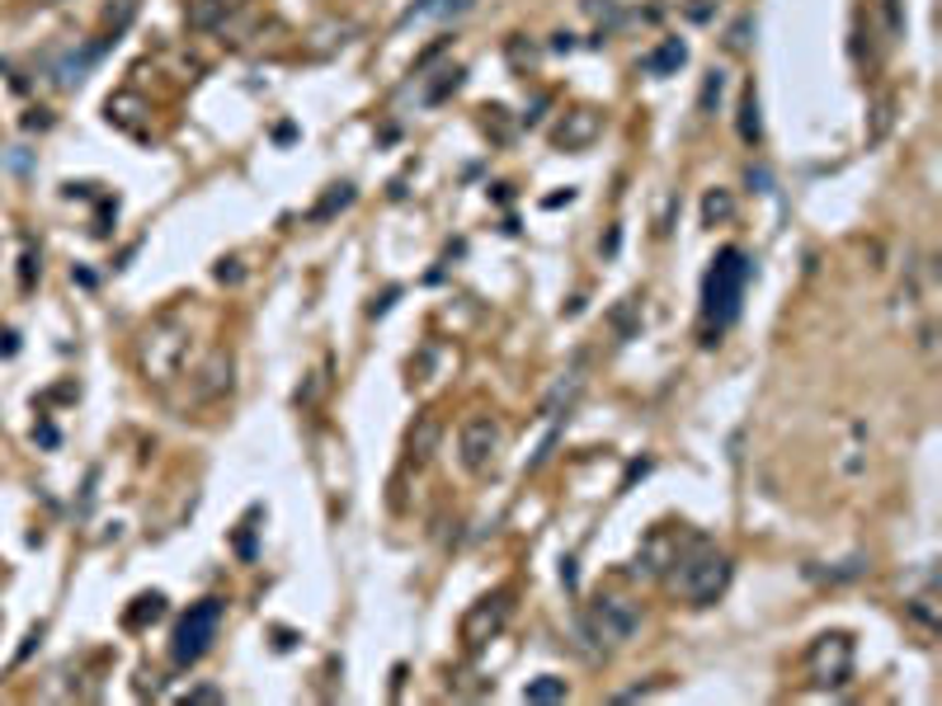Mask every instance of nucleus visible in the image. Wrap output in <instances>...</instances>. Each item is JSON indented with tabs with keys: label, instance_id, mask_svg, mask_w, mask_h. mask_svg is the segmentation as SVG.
Listing matches in <instances>:
<instances>
[{
	"label": "nucleus",
	"instance_id": "obj_1",
	"mask_svg": "<svg viewBox=\"0 0 942 706\" xmlns=\"http://www.w3.org/2000/svg\"><path fill=\"white\" fill-rule=\"evenodd\" d=\"M731 556L721 552L716 542H706V537H683V546H679V556H674V565H669V575H665V585L679 593L683 603H693V607H712L721 593L731 589Z\"/></svg>",
	"mask_w": 942,
	"mask_h": 706
},
{
	"label": "nucleus",
	"instance_id": "obj_2",
	"mask_svg": "<svg viewBox=\"0 0 942 706\" xmlns=\"http://www.w3.org/2000/svg\"><path fill=\"white\" fill-rule=\"evenodd\" d=\"M749 274H754V264L745 259V250H721L716 264L706 269V278H702V344H712V335L735 325Z\"/></svg>",
	"mask_w": 942,
	"mask_h": 706
},
{
	"label": "nucleus",
	"instance_id": "obj_3",
	"mask_svg": "<svg viewBox=\"0 0 942 706\" xmlns=\"http://www.w3.org/2000/svg\"><path fill=\"white\" fill-rule=\"evenodd\" d=\"M184 358H188V325L180 316H161V321H151L137 335V368L156 386L175 382Z\"/></svg>",
	"mask_w": 942,
	"mask_h": 706
},
{
	"label": "nucleus",
	"instance_id": "obj_4",
	"mask_svg": "<svg viewBox=\"0 0 942 706\" xmlns=\"http://www.w3.org/2000/svg\"><path fill=\"white\" fill-rule=\"evenodd\" d=\"M217 626H222V603H217V599H203V603H194V607H188L184 617H180L175 636H170V659H175L180 669L198 664V659L212 650V640H217Z\"/></svg>",
	"mask_w": 942,
	"mask_h": 706
},
{
	"label": "nucleus",
	"instance_id": "obj_5",
	"mask_svg": "<svg viewBox=\"0 0 942 706\" xmlns=\"http://www.w3.org/2000/svg\"><path fill=\"white\" fill-rule=\"evenodd\" d=\"M585 626L589 636L599 640V646H627L636 632H641V607L632 599H622V593H599L594 607L585 612Z\"/></svg>",
	"mask_w": 942,
	"mask_h": 706
},
{
	"label": "nucleus",
	"instance_id": "obj_6",
	"mask_svg": "<svg viewBox=\"0 0 942 706\" xmlns=\"http://www.w3.org/2000/svg\"><path fill=\"white\" fill-rule=\"evenodd\" d=\"M499 452H505V424H499L495 415L462 419V429H458V458H462V466L471 471V476H485V471L499 462Z\"/></svg>",
	"mask_w": 942,
	"mask_h": 706
},
{
	"label": "nucleus",
	"instance_id": "obj_7",
	"mask_svg": "<svg viewBox=\"0 0 942 706\" xmlns=\"http://www.w3.org/2000/svg\"><path fill=\"white\" fill-rule=\"evenodd\" d=\"M806 673H811V683H820V687H843L853 679V640L839 636V632L820 636L806 650Z\"/></svg>",
	"mask_w": 942,
	"mask_h": 706
},
{
	"label": "nucleus",
	"instance_id": "obj_8",
	"mask_svg": "<svg viewBox=\"0 0 942 706\" xmlns=\"http://www.w3.org/2000/svg\"><path fill=\"white\" fill-rule=\"evenodd\" d=\"M679 546H683L679 532H669V528H651L646 537H641L636 556H632V575H641V579H665V575H669V565H674V556H679Z\"/></svg>",
	"mask_w": 942,
	"mask_h": 706
},
{
	"label": "nucleus",
	"instance_id": "obj_9",
	"mask_svg": "<svg viewBox=\"0 0 942 706\" xmlns=\"http://www.w3.org/2000/svg\"><path fill=\"white\" fill-rule=\"evenodd\" d=\"M505 622H509V593H491V599H481V603L467 607L462 640L476 650V646H485V640H495L499 632H505Z\"/></svg>",
	"mask_w": 942,
	"mask_h": 706
},
{
	"label": "nucleus",
	"instance_id": "obj_10",
	"mask_svg": "<svg viewBox=\"0 0 942 706\" xmlns=\"http://www.w3.org/2000/svg\"><path fill=\"white\" fill-rule=\"evenodd\" d=\"M231 372H236V358L227 349H212L208 358H203V368L194 372V382H188V396H194V405H208L217 396H227V391H231Z\"/></svg>",
	"mask_w": 942,
	"mask_h": 706
},
{
	"label": "nucleus",
	"instance_id": "obj_11",
	"mask_svg": "<svg viewBox=\"0 0 942 706\" xmlns=\"http://www.w3.org/2000/svg\"><path fill=\"white\" fill-rule=\"evenodd\" d=\"M599 128H604V118L594 114V108H571L556 128H552V141L556 147H565V151H585L594 137H599Z\"/></svg>",
	"mask_w": 942,
	"mask_h": 706
},
{
	"label": "nucleus",
	"instance_id": "obj_12",
	"mask_svg": "<svg viewBox=\"0 0 942 706\" xmlns=\"http://www.w3.org/2000/svg\"><path fill=\"white\" fill-rule=\"evenodd\" d=\"M579 391H585V358H575V363L556 377V386L547 391V401H542V419H561V410H571L579 401Z\"/></svg>",
	"mask_w": 942,
	"mask_h": 706
},
{
	"label": "nucleus",
	"instance_id": "obj_13",
	"mask_svg": "<svg viewBox=\"0 0 942 706\" xmlns=\"http://www.w3.org/2000/svg\"><path fill=\"white\" fill-rule=\"evenodd\" d=\"M147 114H151V104L141 100V94H133V90L108 94V104H104V118L114 123V128H123V132H141L147 128Z\"/></svg>",
	"mask_w": 942,
	"mask_h": 706
},
{
	"label": "nucleus",
	"instance_id": "obj_14",
	"mask_svg": "<svg viewBox=\"0 0 942 706\" xmlns=\"http://www.w3.org/2000/svg\"><path fill=\"white\" fill-rule=\"evenodd\" d=\"M438 438H444V424H438L434 415H420V419L411 424V433H405V458H411L415 466L429 462L434 452H438Z\"/></svg>",
	"mask_w": 942,
	"mask_h": 706
},
{
	"label": "nucleus",
	"instance_id": "obj_15",
	"mask_svg": "<svg viewBox=\"0 0 942 706\" xmlns=\"http://www.w3.org/2000/svg\"><path fill=\"white\" fill-rule=\"evenodd\" d=\"M188 28H198V34H222V28L231 24V5H222V0H188Z\"/></svg>",
	"mask_w": 942,
	"mask_h": 706
},
{
	"label": "nucleus",
	"instance_id": "obj_16",
	"mask_svg": "<svg viewBox=\"0 0 942 706\" xmlns=\"http://www.w3.org/2000/svg\"><path fill=\"white\" fill-rule=\"evenodd\" d=\"M683 61H688V47H683L679 38H665L646 61H641V67H646L651 76H669V71H679Z\"/></svg>",
	"mask_w": 942,
	"mask_h": 706
},
{
	"label": "nucleus",
	"instance_id": "obj_17",
	"mask_svg": "<svg viewBox=\"0 0 942 706\" xmlns=\"http://www.w3.org/2000/svg\"><path fill=\"white\" fill-rule=\"evenodd\" d=\"M349 202H354V184H330L325 198L317 202V208H311V222H330V217L344 212Z\"/></svg>",
	"mask_w": 942,
	"mask_h": 706
},
{
	"label": "nucleus",
	"instance_id": "obj_18",
	"mask_svg": "<svg viewBox=\"0 0 942 706\" xmlns=\"http://www.w3.org/2000/svg\"><path fill=\"white\" fill-rule=\"evenodd\" d=\"M806 575L811 579H825V585H843V579H858V575H868V556H848V560H839L835 570H820V565H806Z\"/></svg>",
	"mask_w": 942,
	"mask_h": 706
},
{
	"label": "nucleus",
	"instance_id": "obj_19",
	"mask_svg": "<svg viewBox=\"0 0 942 706\" xmlns=\"http://www.w3.org/2000/svg\"><path fill=\"white\" fill-rule=\"evenodd\" d=\"M735 212V198L726 194V188H712V194L702 198V227H716V222H731Z\"/></svg>",
	"mask_w": 942,
	"mask_h": 706
},
{
	"label": "nucleus",
	"instance_id": "obj_20",
	"mask_svg": "<svg viewBox=\"0 0 942 706\" xmlns=\"http://www.w3.org/2000/svg\"><path fill=\"white\" fill-rule=\"evenodd\" d=\"M740 137L749 141V147L763 137V123H759V94H754V90H745V94H740Z\"/></svg>",
	"mask_w": 942,
	"mask_h": 706
},
{
	"label": "nucleus",
	"instance_id": "obj_21",
	"mask_svg": "<svg viewBox=\"0 0 942 706\" xmlns=\"http://www.w3.org/2000/svg\"><path fill=\"white\" fill-rule=\"evenodd\" d=\"M524 702H565V679H556V673H542V679H532L524 687Z\"/></svg>",
	"mask_w": 942,
	"mask_h": 706
},
{
	"label": "nucleus",
	"instance_id": "obj_22",
	"mask_svg": "<svg viewBox=\"0 0 942 706\" xmlns=\"http://www.w3.org/2000/svg\"><path fill=\"white\" fill-rule=\"evenodd\" d=\"M882 10V28H886V43H895L905 34V0H876Z\"/></svg>",
	"mask_w": 942,
	"mask_h": 706
},
{
	"label": "nucleus",
	"instance_id": "obj_23",
	"mask_svg": "<svg viewBox=\"0 0 942 706\" xmlns=\"http://www.w3.org/2000/svg\"><path fill=\"white\" fill-rule=\"evenodd\" d=\"M161 612H165V599H161V593H141V599H137V607H133L123 622H128V626H147V622H156V617H161Z\"/></svg>",
	"mask_w": 942,
	"mask_h": 706
},
{
	"label": "nucleus",
	"instance_id": "obj_24",
	"mask_svg": "<svg viewBox=\"0 0 942 706\" xmlns=\"http://www.w3.org/2000/svg\"><path fill=\"white\" fill-rule=\"evenodd\" d=\"M462 76H467L462 67H448V71H438V81H434L429 90H424V100H429V104H438V100H448V94H452V90H462Z\"/></svg>",
	"mask_w": 942,
	"mask_h": 706
},
{
	"label": "nucleus",
	"instance_id": "obj_25",
	"mask_svg": "<svg viewBox=\"0 0 942 706\" xmlns=\"http://www.w3.org/2000/svg\"><path fill=\"white\" fill-rule=\"evenodd\" d=\"M909 617L923 622L929 632H938V626H942V612H938V599H933V593H919V599H909Z\"/></svg>",
	"mask_w": 942,
	"mask_h": 706
},
{
	"label": "nucleus",
	"instance_id": "obj_26",
	"mask_svg": "<svg viewBox=\"0 0 942 706\" xmlns=\"http://www.w3.org/2000/svg\"><path fill=\"white\" fill-rule=\"evenodd\" d=\"M721 94H726V71H706V81H702V100H698V108L702 114H712V108L721 104Z\"/></svg>",
	"mask_w": 942,
	"mask_h": 706
},
{
	"label": "nucleus",
	"instance_id": "obj_27",
	"mask_svg": "<svg viewBox=\"0 0 942 706\" xmlns=\"http://www.w3.org/2000/svg\"><path fill=\"white\" fill-rule=\"evenodd\" d=\"M636 321H641V297H622V306L612 311V325H618V335L627 339L636 329Z\"/></svg>",
	"mask_w": 942,
	"mask_h": 706
},
{
	"label": "nucleus",
	"instance_id": "obj_28",
	"mask_svg": "<svg viewBox=\"0 0 942 706\" xmlns=\"http://www.w3.org/2000/svg\"><path fill=\"white\" fill-rule=\"evenodd\" d=\"M585 14H589V20H599V24H608V28L622 20L618 0H585Z\"/></svg>",
	"mask_w": 942,
	"mask_h": 706
},
{
	"label": "nucleus",
	"instance_id": "obj_29",
	"mask_svg": "<svg viewBox=\"0 0 942 706\" xmlns=\"http://www.w3.org/2000/svg\"><path fill=\"white\" fill-rule=\"evenodd\" d=\"M891 132V100H882L872 108V132H868V141H882Z\"/></svg>",
	"mask_w": 942,
	"mask_h": 706
},
{
	"label": "nucleus",
	"instance_id": "obj_30",
	"mask_svg": "<svg viewBox=\"0 0 942 706\" xmlns=\"http://www.w3.org/2000/svg\"><path fill=\"white\" fill-rule=\"evenodd\" d=\"M919 354L929 358V363H938V325H933V321L919 325Z\"/></svg>",
	"mask_w": 942,
	"mask_h": 706
},
{
	"label": "nucleus",
	"instance_id": "obj_31",
	"mask_svg": "<svg viewBox=\"0 0 942 706\" xmlns=\"http://www.w3.org/2000/svg\"><path fill=\"white\" fill-rule=\"evenodd\" d=\"M180 702H184V706H188V702H208V706H217V702H227V693H222V687H208V683H203V687H188Z\"/></svg>",
	"mask_w": 942,
	"mask_h": 706
},
{
	"label": "nucleus",
	"instance_id": "obj_32",
	"mask_svg": "<svg viewBox=\"0 0 942 706\" xmlns=\"http://www.w3.org/2000/svg\"><path fill=\"white\" fill-rule=\"evenodd\" d=\"M509 61L514 67H532V61H538V47H524V38H509Z\"/></svg>",
	"mask_w": 942,
	"mask_h": 706
},
{
	"label": "nucleus",
	"instance_id": "obj_33",
	"mask_svg": "<svg viewBox=\"0 0 942 706\" xmlns=\"http://www.w3.org/2000/svg\"><path fill=\"white\" fill-rule=\"evenodd\" d=\"M217 278H222V282H241V264L222 259V264H217Z\"/></svg>",
	"mask_w": 942,
	"mask_h": 706
},
{
	"label": "nucleus",
	"instance_id": "obj_34",
	"mask_svg": "<svg viewBox=\"0 0 942 706\" xmlns=\"http://www.w3.org/2000/svg\"><path fill=\"white\" fill-rule=\"evenodd\" d=\"M745 34H749V20H740V24H735V28H731V47H745V43H749Z\"/></svg>",
	"mask_w": 942,
	"mask_h": 706
},
{
	"label": "nucleus",
	"instance_id": "obj_35",
	"mask_svg": "<svg viewBox=\"0 0 942 706\" xmlns=\"http://www.w3.org/2000/svg\"><path fill=\"white\" fill-rule=\"evenodd\" d=\"M34 438H38V443H47V448H53V443H57V429H53V424H38V429H34Z\"/></svg>",
	"mask_w": 942,
	"mask_h": 706
},
{
	"label": "nucleus",
	"instance_id": "obj_36",
	"mask_svg": "<svg viewBox=\"0 0 942 706\" xmlns=\"http://www.w3.org/2000/svg\"><path fill=\"white\" fill-rule=\"evenodd\" d=\"M618 241H622V231L612 227V231H608V241H604V255H618Z\"/></svg>",
	"mask_w": 942,
	"mask_h": 706
},
{
	"label": "nucleus",
	"instance_id": "obj_37",
	"mask_svg": "<svg viewBox=\"0 0 942 706\" xmlns=\"http://www.w3.org/2000/svg\"><path fill=\"white\" fill-rule=\"evenodd\" d=\"M561 579H565V589H575V560L561 565Z\"/></svg>",
	"mask_w": 942,
	"mask_h": 706
},
{
	"label": "nucleus",
	"instance_id": "obj_38",
	"mask_svg": "<svg viewBox=\"0 0 942 706\" xmlns=\"http://www.w3.org/2000/svg\"><path fill=\"white\" fill-rule=\"evenodd\" d=\"M14 349H20V344H14V335L5 329V335H0V354H14Z\"/></svg>",
	"mask_w": 942,
	"mask_h": 706
},
{
	"label": "nucleus",
	"instance_id": "obj_39",
	"mask_svg": "<svg viewBox=\"0 0 942 706\" xmlns=\"http://www.w3.org/2000/svg\"><path fill=\"white\" fill-rule=\"evenodd\" d=\"M53 5H67V0H53Z\"/></svg>",
	"mask_w": 942,
	"mask_h": 706
}]
</instances>
